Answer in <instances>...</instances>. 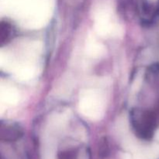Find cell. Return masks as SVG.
I'll list each match as a JSON object with an SVG mask.
<instances>
[{
    "instance_id": "6da1fadb",
    "label": "cell",
    "mask_w": 159,
    "mask_h": 159,
    "mask_svg": "<svg viewBox=\"0 0 159 159\" xmlns=\"http://www.w3.org/2000/svg\"><path fill=\"white\" fill-rule=\"evenodd\" d=\"M130 121L137 136L141 139L150 140L158 127L159 119L155 112L135 109L130 113Z\"/></svg>"
},
{
    "instance_id": "7a4b0ae2",
    "label": "cell",
    "mask_w": 159,
    "mask_h": 159,
    "mask_svg": "<svg viewBox=\"0 0 159 159\" xmlns=\"http://www.w3.org/2000/svg\"><path fill=\"white\" fill-rule=\"evenodd\" d=\"M23 129L16 123L2 122L0 126V138L6 142H12L23 136Z\"/></svg>"
},
{
    "instance_id": "3957f363",
    "label": "cell",
    "mask_w": 159,
    "mask_h": 159,
    "mask_svg": "<svg viewBox=\"0 0 159 159\" xmlns=\"http://www.w3.org/2000/svg\"><path fill=\"white\" fill-rule=\"evenodd\" d=\"M14 34L15 29L13 25L7 20H2L0 23V43L2 46L9 42Z\"/></svg>"
},
{
    "instance_id": "277c9868",
    "label": "cell",
    "mask_w": 159,
    "mask_h": 159,
    "mask_svg": "<svg viewBox=\"0 0 159 159\" xmlns=\"http://www.w3.org/2000/svg\"><path fill=\"white\" fill-rule=\"evenodd\" d=\"M77 153L75 150H67L60 153L59 159H75Z\"/></svg>"
},
{
    "instance_id": "5b68a950",
    "label": "cell",
    "mask_w": 159,
    "mask_h": 159,
    "mask_svg": "<svg viewBox=\"0 0 159 159\" xmlns=\"http://www.w3.org/2000/svg\"><path fill=\"white\" fill-rule=\"evenodd\" d=\"M109 152V145L107 138H102L100 141L99 145V155L102 156H106Z\"/></svg>"
}]
</instances>
